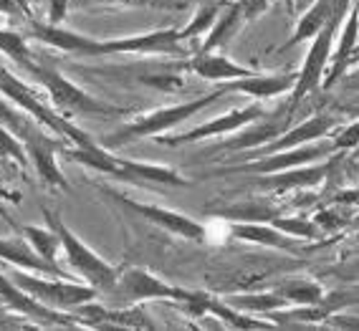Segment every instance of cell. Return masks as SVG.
Wrapping results in <instances>:
<instances>
[{
	"label": "cell",
	"instance_id": "33",
	"mask_svg": "<svg viewBox=\"0 0 359 331\" xmlns=\"http://www.w3.org/2000/svg\"><path fill=\"white\" fill-rule=\"evenodd\" d=\"M337 147V152H349V149H357L359 147V119L352 121V124H346L341 127L339 132H332L329 134Z\"/></svg>",
	"mask_w": 359,
	"mask_h": 331
},
{
	"label": "cell",
	"instance_id": "6",
	"mask_svg": "<svg viewBox=\"0 0 359 331\" xmlns=\"http://www.w3.org/2000/svg\"><path fill=\"white\" fill-rule=\"evenodd\" d=\"M157 53L175 58L193 56L180 36V28H157V31L132 33V36H122V39L104 41L81 33L76 48V56H157Z\"/></svg>",
	"mask_w": 359,
	"mask_h": 331
},
{
	"label": "cell",
	"instance_id": "22",
	"mask_svg": "<svg viewBox=\"0 0 359 331\" xmlns=\"http://www.w3.org/2000/svg\"><path fill=\"white\" fill-rule=\"evenodd\" d=\"M208 212L225 220V223H271L273 217L281 215V210H278L276 205L269 203L266 198L231 203V205H223V208H215V210L210 208Z\"/></svg>",
	"mask_w": 359,
	"mask_h": 331
},
{
	"label": "cell",
	"instance_id": "4",
	"mask_svg": "<svg viewBox=\"0 0 359 331\" xmlns=\"http://www.w3.org/2000/svg\"><path fill=\"white\" fill-rule=\"evenodd\" d=\"M26 74H31L36 79L41 89L46 91L48 102L53 104V109H58L64 116L74 119H89V116H124L129 114V109L116 107V104L102 102L99 96H91L89 91H83L79 83H74L71 79H66L58 69H53L51 64H41L33 58L26 66Z\"/></svg>",
	"mask_w": 359,
	"mask_h": 331
},
{
	"label": "cell",
	"instance_id": "7",
	"mask_svg": "<svg viewBox=\"0 0 359 331\" xmlns=\"http://www.w3.org/2000/svg\"><path fill=\"white\" fill-rule=\"evenodd\" d=\"M41 212H43L46 223L51 225V228L56 230V236L61 238V250H64V258H66V263H69L71 273H76L83 283H89V286L97 288L99 296L109 291L116 283V278H119V268L107 263L97 250L89 248V245L64 223L61 212L51 210V208H41Z\"/></svg>",
	"mask_w": 359,
	"mask_h": 331
},
{
	"label": "cell",
	"instance_id": "1",
	"mask_svg": "<svg viewBox=\"0 0 359 331\" xmlns=\"http://www.w3.org/2000/svg\"><path fill=\"white\" fill-rule=\"evenodd\" d=\"M208 296L205 291H193V288H180L167 283L165 278L154 276L152 271L142 266H132L119 271V278L107 293L99 299L109 306H135L144 301H172L180 304L185 311H190L195 318L208 313Z\"/></svg>",
	"mask_w": 359,
	"mask_h": 331
},
{
	"label": "cell",
	"instance_id": "5",
	"mask_svg": "<svg viewBox=\"0 0 359 331\" xmlns=\"http://www.w3.org/2000/svg\"><path fill=\"white\" fill-rule=\"evenodd\" d=\"M0 94L6 96L11 104H15L18 109H23L26 114H31L39 124H43L48 132L64 137V140L71 142V144H76V147L99 144V142L91 140L89 134L83 132L79 124H74V119L64 116L58 109H53L51 102H46L48 96H43L46 94L43 89H36V86H31V83L20 81L13 71H8L3 64H0Z\"/></svg>",
	"mask_w": 359,
	"mask_h": 331
},
{
	"label": "cell",
	"instance_id": "12",
	"mask_svg": "<svg viewBox=\"0 0 359 331\" xmlns=\"http://www.w3.org/2000/svg\"><path fill=\"white\" fill-rule=\"evenodd\" d=\"M266 114L261 102H250L248 107H238L225 112V114L215 116V119L205 121V124H198V127L187 129L182 134H175V137H165L160 134L157 142L167 147H180V144H190V142H200V140H210V137H228V134H236L238 129H243L250 121L261 119Z\"/></svg>",
	"mask_w": 359,
	"mask_h": 331
},
{
	"label": "cell",
	"instance_id": "38",
	"mask_svg": "<svg viewBox=\"0 0 359 331\" xmlns=\"http://www.w3.org/2000/svg\"><path fill=\"white\" fill-rule=\"evenodd\" d=\"M283 6H286V11H289V13H299V11H296V0H281Z\"/></svg>",
	"mask_w": 359,
	"mask_h": 331
},
{
	"label": "cell",
	"instance_id": "23",
	"mask_svg": "<svg viewBox=\"0 0 359 331\" xmlns=\"http://www.w3.org/2000/svg\"><path fill=\"white\" fill-rule=\"evenodd\" d=\"M243 26H245V18H243V13H241V8L236 6V0H225L223 8H220V15L215 18L210 31L205 33V41L200 46V51L210 53V51L225 48V46L233 41V36Z\"/></svg>",
	"mask_w": 359,
	"mask_h": 331
},
{
	"label": "cell",
	"instance_id": "11",
	"mask_svg": "<svg viewBox=\"0 0 359 331\" xmlns=\"http://www.w3.org/2000/svg\"><path fill=\"white\" fill-rule=\"evenodd\" d=\"M346 15L332 13V18L327 20V26L321 28L311 39V46L306 51V61H304L302 71L296 74V83L294 89L289 91L291 102H289V112L294 114V109L306 99L311 91H316L321 86V79L327 76L329 61H332V51H334V41H337V33H339L341 23H344Z\"/></svg>",
	"mask_w": 359,
	"mask_h": 331
},
{
	"label": "cell",
	"instance_id": "36",
	"mask_svg": "<svg viewBox=\"0 0 359 331\" xmlns=\"http://www.w3.org/2000/svg\"><path fill=\"white\" fill-rule=\"evenodd\" d=\"M0 15L6 18H31V8L26 0H0Z\"/></svg>",
	"mask_w": 359,
	"mask_h": 331
},
{
	"label": "cell",
	"instance_id": "41",
	"mask_svg": "<svg viewBox=\"0 0 359 331\" xmlns=\"http://www.w3.org/2000/svg\"><path fill=\"white\" fill-rule=\"evenodd\" d=\"M357 149H359V147H357Z\"/></svg>",
	"mask_w": 359,
	"mask_h": 331
},
{
	"label": "cell",
	"instance_id": "3",
	"mask_svg": "<svg viewBox=\"0 0 359 331\" xmlns=\"http://www.w3.org/2000/svg\"><path fill=\"white\" fill-rule=\"evenodd\" d=\"M223 96H225L223 91L215 86L212 91L198 96V99H187V102H180V104H167V107L149 109V112L137 114L135 119L124 121L122 127L114 129V132L99 137L97 142L104 149H111V152H114V149L135 144V142L144 140V137H160V134L170 132V129H175L177 124H182V121L198 116L203 109L212 107V104L220 102Z\"/></svg>",
	"mask_w": 359,
	"mask_h": 331
},
{
	"label": "cell",
	"instance_id": "39",
	"mask_svg": "<svg viewBox=\"0 0 359 331\" xmlns=\"http://www.w3.org/2000/svg\"><path fill=\"white\" fill-rule=\"evenodd\" d=\"M314 0H296V11H304L306 6H311Z\"/></svg>",
	"mask_w": 359,
	"mask_h": 331
},
{
	"label": "cell",
	"instance_id": "2",
	"mask_svg": "<svg viewBox=\"0 0 359 331\" xmlns=\"http://www.w3.org/2000/svg\"><path fill=\"white\" fill-rule=\"evenodd\" d=\"M61 154H64L66 159H71V162H76V165H83L86 170H94V173H99V175H109V177L119 180V182H132V185L154 182V185H165V187L193 185V180L182 177L175 167L116 157L111 149H104L102 144H94V147L66 144L64 149H61Z\"/></svg>",
	"mask_w": 359,
	"mask_h": 331
},
{
	"label": "cell",
	"instance_id": "30",
	"mask_svg": "<svg viewBox=\"0 0 359 331\" xmlns=\"http://www.w3.org/2000/svg\"><path fill=\"white\" fill-rule=\"evenodd\" d=\"M18 230L28 238L33 248L43 255L46 261H56L58 248H61V238L56 236V230L48 225V228H39V225H18Z\"/></svg>",
	"mask_w": 359,
	"mask_h": 331
},
{
	"label": "cell",
	"instance_id": "40",
	"mask_svg": "<svg viewBox=\"0 0 359 331\" xmlns=\"http://www.w3.org/2000/svg\"><path fill=\"white\" fill-rule=\"evenodd\" d=\"M26 3H28V8H31V11H33V8H39V6H43L46 0H26Z\"/></svg>",
	"mask_w": 359,
	"mask_h": 331
},
{
	"label": "cell",
	"instance_id": "9",
	"mask_svg": "<svg viewBox=\"0 0 359 331\" xmlns=\"http://www.w3.org/2000/svg\"><path fill=\"white\" fill-rule=\"evenodd\" d=\"M97 190L127 215H135L140 220H144V223L157 225L170 236H177L190 243H208V228L203 223H198V220H193L190 215H185V212L170 210V208H162V205L140 203V200L129 198V195H124V192L114 190L109 185H97Z\"/></svg>",
	"mask_w": 359,
	"mask_h": 331
},
{
	"label": "cell",
	"instance_id": "31",
	"mask_svg": "<svg viewBox=\"0 0 359 331\" xmlns=\"http://www.w3.org/2000/svg\"><path fill=\"white\" fill-rule=\"evenodd\" d=\"M271 225H276L278 230H283L286 236L302 238V241H319L324 238V230L319 228L314 217H302V215H278L271 220Z\"/></svg>",
	"mask_w": 359,
	"mask_h": 331
},
{
	"label": "cell",
	"instance_id": "8",
	"mask_svg": "<svg viewBox=\"0 0 359 331\" xmlns=\"http://www.w3.org/2000/svg\"><path fill=\"white\" fill-rule=\"evenodd\" d=\"M6 273L13 278L15 286H20L28 296L41 301L48 309H58V311H74L76 306L89 304V301L99 299V291L89 283H83L79 278H58V276H43L33 273V271H23V268L8 266Z\"/></svg>",
	"mask_w": 359,
	"mask_h": 331
},
{
	"label": "cell",
	"instance_id": "20",
	"mask_svg": "<svg viewBox=\"0 0 359 331\" xmlns=\"http://www.w3.org/2000/svg\"><path fill=\"white\" fill-rule=\"evenodd\" d=\"M359 43V0H354L349 13H346L344 23H341L339 33H337V41H334V51H332V61H329L327 69V79L321 81V86H334L344 76L346 66L352 64V53Z\"/></svg>",
	"mask_w": 359,
	"mask_h": 331
},
{
	"label": "cell",
	"instance_id": "10",
	"mask_svg": "<svg viewBox=\"0 0 359 331\" xmlns=\"http://www.w3.org/2000/svg\"><path fill=\"white\" fill-rule=\"evenodd\" d=\"M332 154H337V147H334L332 137H321L316 142H309L302 147H291V149H281V152L273 154H263V157L243 159L238 165L231 167H218L212 175H273L283 173V170H291V167H304L311 165V162H319V159H329Z\"/></svg>",
	"mask_w": 359,
	"mask_h": 331
},
{
	"label": "cell",
	"instance_id": "27",
	"mask_svg": "<svg viewBox=\"0 0 359 331\" xmlns=\"http://www.w3.org/2000/svg\"><path fill=\"white\" fill-rule=\"evenodd\" d=\"M273 291L281 293L289 304H319L327 293L321 288V283L311 278H283L281 283L273 286Z\"/></svg>",
	"mask_w": 359,
	"mask_h": 331
},
{
	"label": "cell",
	"instance_id": "19",
	"mask_svg": "<svg viewBox=\"0 0 359 331\" xmlns=\"http://www.w3.org/2000/svg\"><path fill=\"white\" fill-rule=\"evenodd\" d=\"M182 71H190L195 76L212 83H225V81H233V79H243L250 76V74H256V69L236 64L231 56H225L220 51H210V53L198 51L193 56L182 58Z\"/></svg>",
	"mask_w": 359,
	"mask_h": 331
},
{
	"label": "cell",
	"instance_id": "13",
	"mask_svg": "<svg viewBox=\"0 0 359 331\" xmlns=\"http://www.w3.org/2000/svg\"><path fill=\"white\" fill-rule=\"evenodd\" d=\"M0 306H6L8 311H15L26 318H36L39 326H64V329L79 326L74 313L43 306L41 301L28 296L20 286H15L13 278H11L6 271H0Z\"/></svg>",
	"mask_w": 359,
	"mask_h": 331
},
{
	"label": "cell",
	"instance_id": "28",
	"mask_svg": "<svg viewBox=\"0 0 359 331\" xmlns=\"http://www.w3.org/2000/svg\"><path fill=\"white\" fill-rule=\"evenodd\" d=\"M0 53L8 56L11 61H15L20 69H26L36 58V53L28 46V36H23L20 31H13V28H0Z\"/></svg>",
	"mask_w": 359,
	"mask_h": 331
},
{
	"label": "cell",
	"instance_id": "34",
	"mask_svg": "<svg viewBox=\"0 0 359 331\" xmlns=\"http://www.w3.org/2000/svg\"><path fill=\"white\" fill-rule=\"evenodd\" d=\"M69 11H71V0H46L43 20L46 23H53V26H64Z\"/></svg>",
	"mask_w": 359,
	"mask_h": 331
},
{
	"label": "cell",
	"instance_id": "15",
	"mask_svg": "<svg viewBox=\"0 0 359 331\" xmlns=\"http://www.w3.org/2000/svg\"><path fill=\"white\" fill-rule=\"evenodd\" d=\"M291 119L289 107L276 112V114H263L261 119L250 121L243 129H238L236 137H228L218 144L223 152H253L258 147L273 142L281 132H286V121Z\"/></svg>",
	"mask_w": 359,
	"mask_h": 331
},
{
	"label": "cell",
	"instance_id": "21",
	"mask_svg": "<svg viewBox=\"0 0 359 331\" xmlns=\"http://www.w3.org/2000/svg\"><path fill=\"white\" fill-rule=\"evenodd\" d=\"M228 233L243 243H256L263 248L283 250V253H299L302 250V238L286 236L271 223H228Z\"/></svg>",
	"mask_w": 359,
	"mask_h": 331
},
{
	"label": "cell",
	"instance_id": "29",
	"mask_svg": "<svg viewBox=\"0 0 359 331\" xmlns=\"http://www.w3.org/2000/svg\"><path fill=\"white\" fill-rule=\"evenodd\" d=\"M225 0H210V3H203L200 6L198 13L190 18V23H187L185 28H180V36H182V41H193L198 39V36H205L208 31L212 28V23H215V18L220 15V8H223Z\"/></svg>",
	"mask_w": 359,
	"mask_h": 331
},
{
	"label": "cell",
	"instance_id": "16",
	"mask_svg": "<svg viewBox=\"0 0 359 331\" xmlns=\"http://www.w3.org/2000/svg\"><path fill=\"white\" fill-rule=\"evenodd\" d=\"M337 127H339V119L332 114L309 116V119L302 121L299 127H291V129H286V132H281L273 142H269V144H263V147H258V149H253V152H248V157H243V159L263 157V154H273V152H281V149H291V147L309 144V142H316V140H321V137H329Z\"/></svg>",
	"mask_w": 359,
	"mask_h": 331
},
{
	"label": "cell",
	"instance_id": "14",
	"mask_svg": "<svg viewBox=\"0 0 359 331\" xmlns=\"http://www.w3.org/2000/svg\"><path fill=\"white\" fill-rule=\"evenodd\" d=\"M332 170H334V157L321 159L319 165L311 162V165L291 167V170H283V173L258 175L261 180H253V190L273 192V195H286L291 190H306V187L321 185L332 175Z\"/></svg>",
	"mask_w": 359,
	"mask_h": 331
},
{
	"label": "cell",
	"instance_id": "17",
	"mask_svg": "<svg viewBox=\"0 0 359 331\" xmlns=\"http://www.w3.org/2000/svg\"><path fill=\"white\" fill-rule=\"evenodd\" d=\"M296 83V74H271V71H256L250 76L243 79H233V81L215 83L223 94H248L253 102H266V99H273L278 94H289Z\"/></svg>",
	"mask_w": 359,
	"mask_h": 331
},
{
	"label": "cell",
	"instance_id": "26",
	"mask_svg": "<svg viewBox=\"0 0 359 331\" xmlns=\"http://www.w3.org/2000/svg\"><path fill=\"white\" fill-rule=\"evenodd\" d=\"M225 304L236 306L241 311L245 313H266L269 311H276V309H283V306H289V301L283 299L281 293L271 291V293H236V296H225Z\"/></svg>",
	"mask_w": 359,
	"mask_h": 331
},
{
	"label": "cell",
	"instance_id": "37",
	"mask_svg": "<svg viewBox=\"0 0 359 331\" xmlns=\"http://www.w3.org/2000/svg\"><path fill=\"white\" fill-rule=\"evenodd\" d=\"M327 326H334V329H359V316H349L344 311H337L327 318Z\"/></svg>",
	"mask_w": 359,
	"mask_h": 331
},
{
	"label": "cell",
	"instance_id": "18",
	"mask_svg": "<svg viewBox=\"0 0 359 331\" xmlns=\"http://www.w3.org/2000/svg\"><path fill=\"white\" fill-rule=\"evenodd\" d=\"M0 261L8 263V266L23 268V271H33V273L58 276V278H74V276L66 273L56 261H46L43 255L28 243V238L23 236V233H20V236H13V238H0Z\"/></svg>",
	"mask_w": 359,
	"mask_h": 331
},
{
	"label": "cell",
	"instance_id": "25",
	"mask_svg": "<svg viewBox=\"0 0 359 331\" xmlns=\"http://www.w3.org/2000/svg\"><path fill=\"white\" fill-rule=\"evenodd\" d=\"M190 6V0H71L74 11H97V8H142V11H162L177 13Z\"/></svg>",
	"mask_w": 359,
	"mask_h": 331
},
{
	"label": "cell",
	"instance_id": "35",
	"mask_svg": "<svg viewBox=\"0 0 359 331\" xmlns=\"http://www.w3.org/2000/svg\"><path fill=\"white\" fill-rule=\"evenodd\" d=\"M271 3H273V0H236V6L241 8L245 23L261 18V15L271 8Z\"/></svg>",
	"mask_w": 359,
	"mask_h": 331
},
{
	"label": "cell",
	"instance_id": "32",
	"mask_svg": "<svg viewBox=\"0 0 359 331\" xmlns=\"http://www.w3.org/2000/svg\"><path fill=\"white\" fill-rule=\"evenodd\" d=\"M0 162H15L20 167L28 165V154L23 142L8 127H3V124H0Z\"/></svg>",
	"mask_w": 359,
	"mask_h": 331
},
{
	"label": "cell",
	"instance_id": "24",
	"mask_svg": "<svg viewBox=\"0 0 359 331\" xmlns=\"http://www.w3.org/2000/svg\"><path fill=\"white\" fill-rule=\"evenodd\" d=\"M329 18H332V0H314L311 6H306L302 11V15H299L294 26V36L281 46V51L302 43V41H311L321 28L327 26Z\"/></svg>",
	"mask_w": 359,
	"mask_h": 331
}]
</instances>
